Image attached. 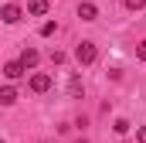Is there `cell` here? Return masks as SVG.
Segmentation results:
<instances>
[{"label": "cell", "mask_w": 146, "mask_h": 143, "mask_svg": "<svg viewBox=\"0 0 146 143\" xmlns=\"http://www.w3.org/2000/svg\"><path fill=\"white\" fill-rule=\"evenodd\" d=\"M95 58H99V48H95L92 41H82V44L75 48V61H78V65H95Z\"/></svg>", "instance_id": "1"}, {"label": "cell", "mask_w": 146, "mask_h": 143, "mask_svg": "<svg viewBox=\"0 0 146 143\" xmlns=\"http://www.w3.org/2000/svg\"><path fill=\"white\" fill-rule=\"evenodd\" d=\"M48 89H51V75H48V72H34V75H31V92L44 96Z\"/></svg>", "instance_id": "2"}, {"label": "cell", "mask_w": 146, "mask_h": 143, "mask_svg": "<svg viewBox=\"0 0 146 143\" xmlns=\"http://www.w3.org/2000/svg\"><path fill=\"white\" fill-rule=\"evenodd\" d=\"M21 17H24V10H21L17 3H3V7H0V21H3V24H17Z\"/></svg>", "instance_id": "3"}, {"label": "cell", "mask_w": 146, "mask_h": 143, "mask_svg": "<svg viewBox=\"0 0 146 143\" xmlns=\"http://www.w3.org/2000/svg\"><path fill=\"white\" fill-rule=\"evenodd\" d=\"M17 61L24 65V72H27V68H37V61H41V51H37V48H24Z\"/></svg>", "instance_id": "4"}, {"label": "cell", "mask_w": 146, "mask_h": 143, "mask_svg": "<svg viewBox=\"0 0 146 143\" xmlns=\"http://www.w3.org/2000/svg\"><path fill=\"white\" fill-rule=\"evenodd\" d=\"M78 17H82V21H95V17H99V7H95L92 0H82V3H78Z\"/></svg>", "instance_id": "5"}, {"label": "cell", "mask_w": 146, "mask_h": 143, "mask_svg": "<svg viewBox=\"0 0 146 143\" xmlns=\"http://www.w3.org/2000/svg\"><path fill=\"white\" fill-rule=\"evenodd\" d=\"M48 7H51L48 0H27V14H34V17H44Z\"/></svg>", "instance_id": "6"}, {"label": "cell", "mask_w": 146, "mask_h": 143, "mask_svg": "<svg viewBox=\"0 0 146 143\" xmlns=\"http://www.w3.org/2000/svg\"><path fill=\"white\" fill-rule=\"evenodd\" d=\"M3 75H7L10 82H17V78L24 75V65H21V61H7V65H3Z\"/></svg>", "instance_id": "7"}, {"label": "cell", "mask_w": 146, "mask_h": 143, "mask_svg": "<svg viewBox=\"0 0 146 143\" xmlns=\"http://www.w3.org/2000/svg\"><path fill=\"white\" fill-rule=\"evenodd\" d=\"M14 102H17V89L14 85H3L0 89V106H14Z\"/></svg>", "instance_id": "8"}, {"label": "cell", "mask_w": 146, "mask_h": 143, "mask_svg": "<svg viewBox=\"0 0 146 143\" xmlns=\"http://www.w3.org/2000/svg\"><path fill=\"white\" fill-rule=\"evenodd\" d=\"M112 130H115L119 136H126V133H129V119H122V116H119V119L112 123Z\"/></svg>", "instance_id": "9"}, {"label": "cell", "mask_w": 146, "mask_h": 143, "mask_svg": "<svg viewBox=\"0 0 146 143\" xmlns=\"http://www.w3.org/2000/svg\"><path fill=\"white\" fill-rule=\"evenodd\" d=\"M54 31H58V24H54V21H44V24H41V37H51Z\"/></svg>", "instance_id": "10"}, {"label": "cell", "mask_w": 146, "mask_h": 143, "mask_svg": "<svg viewBox=\"0 0 146 143\" xmlns=\"http://www.w3.org/2000/svg\"><path fill=\"white\" fill-rule=\"evenodd\" d=\"M68 92H72V96H82V92H85L82 78H72V82H68Z\"/></svg>", "instance_id": "11"}, {"label": "cell", "mask_w": 146, "mask_h": 143, "mask_svg": "<svg viewBox=\"0 0 146 143\" xmlns=\"http://www.w3.org/2000/svg\"><path fill=\"white\" fill-rule=\"evenodd\" d=\"M146 0H126V10H143Z\"/></svg>", "instance_id": "12"}, {"label": "cell", "mask_w": 146, "mask_h": 143, "mask_svg": "<svg viewBox=\"0 0 146 143\" xmlns=\"http://www.w3.org/2000/svg\"><path fill=\"white\" fill-rule=\"evenodd\" d=\"M136 58H139V61H146V37L136 44Z\"/></svg>", "instance_id": "13"}, {"label": "cell", "mask_w": 146, "mask_h": 143, "mask_svg": "<svg viewBox=\"0 0 146 143\" xmlns=\"http://www.w3.org/2000/svg\"><path fill=\"white\" fill-rule=\"evenodd\" d=\"M136 143H146V126H139V130H136Z\"/></svg>", "instance_id": "14"}, {"label": "cell", "mask_w": 146, "mask_h": 143, "mask_svg": "<svg viewBox=\"0 0 146 143\" xmlns=\"http://www.w3.org/2000/svg\"><path fill=\"white\" fill-rule=\"evenodd\" d=\"M75 143H88V140H85V136H78V140H75Z\"/></svg>", "instance_id": "15"}, {"label": "cell", "mask_w": 146, "mask_h": 143, "mask_svg": "<svg viewBox=\"0 0 146 143\" xmlns=\"http://www.w3.org/2000/svg\"><path fill=\"white\" fill-rule=\"evenodd\" d=\"M10 3H17V0H10Z\"/></svg>", "instance_id": "16"}, {"label": "cell", "mask_w": 146, "mask_h": 143, "mask_svg": "<svg viewBox=\"0 0 146 143\" xmlns=\"http://www.w3.org/2000/svg\"><path fill=\"white\" fill-rule=\"evenodd\" d=\"M41 143H44V140H41Z\"/></svg>", "instance_id": "17"}, {"label": "cell", "mask_w": 146, "mask_h": 143, "mask_svg": "<svg viewBox=\"0 0 146 143\" xmlns=\"http://www.w3.org/2000/svg\"><path fill=\"white\" fill-rule=\"evenodd\" d=\"M0 143H3V140H0Z\"/></svg>", "instance_id": "18"}]
</instances>
